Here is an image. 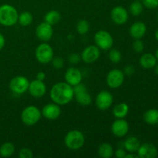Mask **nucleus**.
I'll use <instances>...</instances> for the list:
<instances>
[{
	"label": "nucleus",
	"mask_w": 158,
	"mask_h": 158,
	"mask_svg": "<svg viewBox=\"0 0 158 158\" xmlns=\"http://www.w3.org/2000/svg\"><path fill=\"white\" fill-rule=\"evenodd\" d=\"M15 152V146L12 143L6 142L0 147V156L2 157H9Z\"/></svg>",
	"instance_id": "a878e982"
},
{
	"label": "nucleus",
	"mask_w": 158,
	"mask_h": 158,
	"mask_svg": "<svg viewBox=\"0 0 158 158\" xmlns=\"http://www.w3.org/2000/svg\"><path fill=\"white\" fill-rule=\"evenodd\" d=\"M49 96L53 103L63 106L69 103L74 97L73 89L66 82H59L52 86Z\"/></svg>",
	"instance_id": "f257e3e1"
},
{
	"label": "nucleus",
	"mask_w": 158,
	"mask_h": 158,
	"mask_svg": "<svg viewBox=\"0 0 158 158\" xmlns=\"http://www.w3.org/2000/svg\"><path fill=\"white\" fill-rule=\"evenodd\" d=\"M29 86V80L23 76H16L13 77L9 83V88L11 91L18 95L27 92Z\"/></svg>",
	"instance_id": "0eeeda50"
},
{
	"label": "nucleus",
	"mask_w": 158,
	"mask_h": 158,
	"mask_svg": "<svg viewBox=\"0 0 158 158\" xmlns=\"http://www.w3.org/2000/svg\"><path fill=\"white\" fill-rule=\"evenodd\" d=\"M42 117L41 110L35 106H28L21 114V120L26 126H33L40 121Z\"/></svg>",
	"instance_id": "20e7f679"
},
{
	"label": "nucleus",
	"mask_w": 158,
	"mask_h": 158,
	"mask_svg": "<svg viewBox=\"0 0 158 158\" xmlns=\"http://www.w3.org/2000/svg\"><path fill=\"white\" fill-rule=\"evenodd\" d=\"M51 63H52V66H53L55 69H61V68L63 67L64 66V60L62 57L60 56H56V57H53L52 60H51Z\"/></svg>",
	"instance_id": "2f4dec72"
},
{
	"label": "nucleus",
	"mask_w": 158,
	"mask_h": 158,
	"mask_svg": "<svg viewBox=\"0 0 158 158\" xmlns=\"http://www.w3.org/2000/svg\"><path fill=\"white\" fill-rule=\"evenodd\" d=\"M61 19V14L56 10H51L45 15L44 22L51 26L56 25Z\"/></svg>",
	"instance_id": "393cba45"
},
{
	"label": "nucleus",
	"mask_w": 158,
	"mask_h": 158,
	"mask_svg": "<svg viewBox=\"0 0 158 158\" xmlns=\"http://www.w3.org/2000/svg\"><path fill=\"white\" fill-rule=\"evenodd\" d=\"M100 50L96 45H90L85 48L81 53V60L86 63H93L98 60Z\"/></svg>",
	"instance_id": "9d476101"
},
{
	"label": "nucleus",
	"mask_w": 158,
	"mask_h": 158,
	"mask_svg": "<svg viewBox=\"0 0 158 158\" xmlns=\"http://www.w3.org/2000/svg\"><path fill=\"white\" fill-rule=\"evenodd\" d=\"M155 38H156V40H157L158 41V29H157V31L155 32Z\"/></svg>",
	"instance_id": "37998d69"
},
{
	"label": "nucleus",
	"mask_w": 158,
	"mask_h": 158,
	"mask_svg": "<svg viewBox=\"0 0 158 158\" xmlns=\"http://www.w3.org/2000/svg\"><path fill=\"white\" fill-rule=\"evenodd\" d=\"M46 73H45L44 72H43V71H41V72H39L38 73L36 74V80H41V81H44L45 79H46Z\"/></svg>",
	"instance_id": "58836bf2"
},
{
	"label": "nucleus",
	"mask_w": 158,
	"mask_h": 158,
	"mask_svg": "<svg viewBox=\"0 0 158 158\" xmlns=\"http://www.w3.org/2000/svg\"><path fill=\"white\" fill-rule=\"evenodd\" d=\"M53 35L52 26L48 24L46 22L40 23L35 29V35L40 40L43 42H48L51 40Z\"/></svg>",
	"instance_id": "f8f14e48"
},
{
	"label": "nucleus",
	"mask_w": 158,
	"mask_h": 158,
	"mask_svg": "<svg viewBox=\"0 0 158 158\" xmlns=\"http://www.w3.org/2000/svg\"><path fill=\"white\" fill-rule=\"evenodd\" d=\"M143 120L148 124L155 125L158 123V110L150 109L143 114Z\"/></svg>",
	"instance_id": "b1692460"
},
{
	"label": "nucleus",
	"mask_w": 158,
	"mask_h": 158,
	"mask_svg": "<svg viewBox=\"0 0 158 158\" xmlns=\"http://www.w3.org/2000/svg\"><path fill=\"white\" fill-rule=\"evenodd\" d=\"M35 56L38 62L43 64L50 63L54 57V52L52 48L46 42L41 43L35 49Z\"/></svg>",
	"instance_id": "39448f33"
},
{
	"label": "nucleus",
	"mask_w": 158,
	"mask_h": 158,
	"mask_svg": "<svg viewBox=\"0 0 158 158\" xmlns=\"http://www.w3.org/2000/svg\"><path fill=\"white\" fill-rule=\"evenodd\" d=\"M114 154H115L116 157L117 158H125L127 154V151L125 149H123V148H118Z\"/></svg>",
	"instance_id": "4c0bfd02"
},
{
	"label": "nucleus",
	"mask_w": 158,
	"mask_h": 158,
	"mask_svg": "<svg viewBox=\"0 0 158 158\" xmlns=\"http://www.w3.org/2000/svg\"><path fill=\"white\" fill-rule=\"evenodd\" d=\"M129 11L131 15L134 16H138L143 12V5L140 2V1H134L130 5Z\"/></svg>",
	"instance_id": "cd10ccee"
},
{
	"label": "nucleus",
	"mask_w": 158,
	"mask_h": 158,
	"mask_svg": "<svg viewBox=\"0 0 158 158\" xmlns=\"http://www.w3.org/2000/svg\"><path fill=\"white\" fill-rule=\"evenodd\" d=\"M81 60V56L77 53H71L68 56V61L71 64H77Z\"/></svg>",
	"instance_id": "f704fd0d"
},
{
	"label": "nucleus",
	"mask_w": 158,
	"mask_h": 158,
	"mask_svg": "<svg viewBox=\"0 0 158 158\" xmlns=\"http://www.w3.org/2000/svg\"><path fill=\"white\" fill-rule=\"evenodd\" d=\"M82 79H83L82 73L77 68H69L65 73V80L68 84L72 86L81 83Z\"/></svg>",
	"instance_id": "dca6fc26"
},
{
	"label": "nucleus",
	"mask_w": 158,
	"mask_h": 158,
	"mask_svg": "<svg viewBox=\"0 0 158 158\" xmlns=\"http://www.w3.org/2000/svg\"><path fill=\"white\" fill-rule=\"evenodd\" d=\"M110 17L112 21L117 25H123L127 22L129 19V14L127 10L123 6H116L113 8L110 12Z\"/></svg>",
	"instance_id": "ddd939ff"
},
{
	"label": "nucleus",
	"mask_w": 158,
	"mask_h": 158,
	"mask_svg": "<svg viewBox=\"0 0 158 158\" xmlns=\"http://www.w3.org/2000/svg\"><path fill=\"white\" fill-rule=\"evenodd\" d=\"M95 45L100 49L108 50L114 45V38L109 32L105 30H99L94 35Z\"/></svg>",
	"instance_id": "423d86ee"
},
{
	"label": "nucleus",
	"mask_w": 158,
	"mask_h": 158,
	"mask_svg": "<svg viewBox=\"0 0 158 158\" xmlns=\"http://www.w3.org/2000/svg\"><path fill=\"white\" fill-rule=\"evenodd\" d=\"M133 49L137 53L143 52V49H144V43L140 40V39L135 40V41L133 43Z\"/></svg>",
	"instance_id": "7c9ffc66"
},
{
	"label": "nucleus",
	"mask_w": 158,
	"mask_h": 158,
	"mask_svg": "<svg viewBox=\"0 0 158 158\" xmlns=\"http://www.w3.org/2000/svg\"><path fill=\"white\" fill-rule=\"evenodd\" d=\"M5 45H6V40H5L4 35L0 33V50H2L4 48Z\"/></svg>",
	"instance_id": "ea45409f"
},
{
	"label": "nucleus",
	"mask_w": 158,
	"mask_h": 158,
	"mask_svg": "<svg viewBox=\"0 0 158 158\" xmlns=\"http://www.w3.org/2000/svg\"><path fill=\"white\" fill-rule=\"evenodd\" d=\"M98 155L102 158H110L114 155V148L112 145L108 143H103L97 149Z\"/></svg>",
	"instance_id": "4be33fe9"
},
{
	"label": "nucleus",
	"mask_w": 158,
	"mask_h": 158,
	"mask_svg": "<svg viewBox=\"0 0 158 158\" xmlns=\"http://www.w3.org/2000/svg\"><path fill=\"white\" fill-rule=\"evenodd\" d=\"M123 73L125 76L131 77V76L134 75V73H135V68H134V66L133 65H127L123 68Z\"/></svg>",
	"instance_id": "c9c22d12"
},
{
	"label": "nucleus",
	"mask_w": 158,
	"mask_h": 158,
	"mask_svg": "<svg viewBox=\"0 0 158 158\" xmlns=\"http://www.w3.org/2000/svg\"><path fill=\"white\" fill-rule=\"evenodd\" d=\"M154 67H155L154 68V72H155V73L158 76V64H156V66H154Z\"/></svg>",
	"instance_id": "79ce46f5"
},
{
	"label": "nucleus",
	"mask_w": 158,
	"mask_h": 158,
	"mask_svg": "<svg viewBox=\"0 0 158 158\" xmlns=\"http://www.w3.org/2000/svg\"><path fill=\"white\" fill-rule=\"evenodd\" d=\"M124 149L128 152H137L140 146V142L136 137H129L124 140L123 143Z\"/></svg>",
	"instance_id": "412c9836"
},
{
	"label": "nucleus",
	"mask_w": 158,
	"mask_h": 158,
	"mask_svg": "<svg viewBox=\"0 0 158 158\" xmlns=\"http://www.w3.org/2000/svg\"><path fill=\"white\" fill-rule=\"evenodd\" d=\"M33 21V16L32 13L29 12H23L22 13L19 14L18 23L22 26H28L32 24Z\"/></svg>",
	"instance_id": "bb28decb"
},
{
	"label": "nucleus",
	"mask_w": 158,
	"mask_h": 158,
	"mask_svg": "<svg viewBox=\"0 0 158 158\" xmlns=\"http://www.w3.org/2000/svg\"><path fill=\"white\" fill-rule=\"evenodd\" d=\"M29 94L34 98H41L46 94V86L44 82L39 80H34L29 82Z\"/></svg>",
	"instance_id": "2eb2a0df"
},
{
	"label": "nucleus",
	"mask_w": 158,
	"mask_h": 158,
	"mask_svg": "<svg viewBox=\"0 0 158 158\" xmlns=\"http://www.w3.org/2000/svg\"><path fill=\"white\" fill-rule=\"evenodd\" d=\"M135 1H142V0H135Z\"/></svg>",
	"instance_id": "a18cd8bd"
},
{
	"label": "nucleus",
	"mask_w": 158,
	"mask_h": 158,
	"mask_svg": "<svg viewBox=\"0 0 158 158\" xmlns=\"http://www.w3.org/2000/svg\"><path fill=\"white\" fill-rule=\"evenodd\" d=\"M110 60L114 63H120L122 59V54L120 50L117 49H111L108 55Z\"/></svg>",
	"instance_id": "c756f323"
},
{
	"label": "nucleus",
	"mask_w": 158,
	"mask_h": 158,
	"mask_svg": "<svg viewBox=\"0 0 158 158\" xmlns=\"http://www.w3.org/2000/svg\"><path fill=\"white\" fill-rule=\"evenodd\" d=\"M73 93L74 94H78V93L83 92V91H86V87L84 84H83L82 83H78V84L75 85V86H73Z\"/></svg>",
	"instance_id": "e433bc0d"
},
{
	"label": "nucleus",
	"mask_w": 158,
	"mask_h": 158,
	"mask_svg": "<svg viewBox=\"0 0 158 158\" xmlns=\"http://www.w3.org/2000/svg\"><path fill=\"white\" fill-rule=\"evenodd\" d=\"M42 116L49 120H54L58 119L61 115L60 106L56 103H50L45 105L41 110Z\"/></svg>",
	"instance_id": "9b49d317"
},
{
	"label": "nucleus",
	"mask_w": 158,
	"mask_h": 158,
	"mask_svg": "<svg viewBox=\"0 0 158 158\" xmlns=\"http://www.w3.org/2000/svg\"><path fill=\"white\" fill-rule=\"evenodd\" d=\"M129 113V106L124 102L119 103L113 109V114L117 119H123Z\"/></svg>",
	"instance_id": "aec40b11"
},
{
	"label": "nucleus",
	"mask_w": 158,
	"mask_h": 158,
	"mask_svg": "<svg viewBox=\"0 0 158 158\" xmlns=\"http://www.w3.org/2000/svg\"><path fill=\"white\" fill-rule=\"evenodd\" d=\"M140 64L144 69H152L157 64V58L151 53H145L140 58Z\"/></svg>",
	"instance_id": "6ab92c4d"
},
{
	"label": "nucleus",
	"mask_w": 158,
	"mask_h": 158,
	"mask_svg": "<svg viewBox=\"0 0 158 158\" xmlns=\"http://www.w3.org/2000/svg\"><path fill=\"white\" fill-rule=\"evenodd\" d=\"M142 3L145 7L150 9H157L158 7V0H142Z\"/></svg>",
	"instance_id": "72a5a7b5"
},
{
	"label": "nucleus",
	"mask_w": 158,
	"mask_h": 158,
	"mask_svg": "<svg viewBox=\"0 0 158 158\" xmlns=\"http://www.w3.org/2000/svg\"><path fill=\"white\" fill-rule=\"evenodd\" d=\"M19 13L16 9L9 4L0 6V24L5 26H12L18 23Z\"/></svg>",
	"instance_id": "f03ea898"
},
{
	"label": "nucleus",
	"mask_w": 158,
	"mask_h": 158,
	"mask_svg": "<svg viewBox=\"0 0 158 158\" xmlns=\"http://www.w3.org/2000/svg\"><path fill=\"white\" fill-rule=\"evenodd\" d=\"M19 157L20 158H32L33 153L29 148H22L19 152Z\"/></svg>",
	"instance_id": "473e14b6"
},
{
	"label": "nucleus",
	"mask_w": 158,
	"mask_h": 158,
	"mask_svg": "<svg viewBox=\"0 0 158 158\" xmlns=\"http://www.w3.org/2000/svg\"><path fill=\"white\" fill-rule=\"evenodd\" d=\"M77 32L80 35H85L89 30V23L87 20L81 19L77 24Z\"/></svg>",
	"instance_id": "c85d7f7f"
},
{
	"label": "nucleus",
	"mask_w": 158,
	"mask_h": 158,
	"mask_svg": "<svg viewBox=\"0 0 158 158\" xmlns=\"http://www.w3.org/2000/svg\"><path fill=\"white\" fill-rule=\"evenodd\" d=\"M125 158H139V157L137 154H134V153L129 152L128 154H127Z\"/></svg>",
	"instance_id": "a19ab883"
},
{
	"label": "nucleus",
	"mask_w": 158,
	"mask_h": 158,
	"mask_svg": "<svg viewBox=\"0 0 158 158\" xmlns=\"http://www.w3.org/2000/svg\"><path fill=\"white\" fill-rule=\"evenodd\" d=\"M66 148L72 151H77L83 148L85 143V137L83 133L77 130L69 131L64 137Z\"/></svg>",
	"instance_id": "7ed1b4c3"
},
{
	"label": "nucleus",
	"mask_w": 158,
	"mask_h": 158,
	"mask_svg": "<svg viewBox=\"0 0 158 158\" xmlns=\"http://www.w3.org/2000/svg\"><path fill=\"white\" fill-rule=\"evenodd\" d=\"M157 20H158V15H157Z\"/></svg>",
	"instance_id": "49530a36"
},
{
	"label": "nucleus",
	"mask_w": 158,
	"mask_h": 158,
	"mask_svg": "<svg viewBox=\"0 0 158 158\" xmlns=\"http://www.w3.org/2000/svg\"><path fill=\"white\" fill-rule=\"evenodd\" d=\"M74 97L77 103L82 106H89L92 103V97L87 91H83L74 94Z\"/></svg>",
	"instance_id": "5701e85b"
},
{
	"label": "nucleus",
	"mask_w": 158,
	"mask_h": 158,
	"mask_svg": "<svg viewBox=\"0 0 158 158\" xmlns=\"http://www.w3.org/2000/svg\"><path fill=\"white\" fill-rule=\"evenodd\" d=\"M137 152L140 158H154L157 156V148L153 143H150L140 144Z\"/></svg>",
	"instance_id": "f3484780"
},
{
	"label": "nucleus",
	"mask_w": 158,
	"mask_h": 158,
	"mask_svg": "<svg viewBox=\"0 0 158 158\" xmlns=\"http://www.w3.org/2000/svg\"><path fill=\"white\" fill-rule=\"evenodd\" d=\"M124 79L125 75L123 71L118 69H114L108 73L106 80L110 88L117 89L123 85Z\"/></svg>",
	"instance_id": "6e6552de"
},
{
	"label": "nucleus",
	"mask_w": 158,
	"mask_h": 158,
	"mask_svg": "<svg viewBox=\"0 0 158 158\" xmlns=\"http://www.w3.org/2000/svg\"><path fill=\"white\" fill-rule=\"evenodd\" d=\"M155 56H156V58H157V60H158V49H157V51H156Z\"/></svg>",
	"instance_id": "c03bdc74"
},
{
	"label": "nucleus",
	"mask_w": 158,
	"mask_h": 158,
	"mask_svg": "<svg viewBox=\"0 0 158 158\" xmlns=\"http://www.w3.org/2000/svg\"><path fill=\"white\" fill-rule=\"evenodd\" d=\"M130 126L127 120L123 119H117L114 120L111 126V131L113 134L117 137H123L129 132Z\"/></svg>",
	"instance_id": "4468645a"
},
{
	"label": "nucleus",
	"mask_w": 158,
	"mask_h": 158,
	"mask_svg": "<svg viewBox=\"0 0 158 158\" xmlns=\"http://www.w3.org/2000/svg\"><path fill=\"white\" fill-rule=\"evenodd\" d=\"M114 97L109 91L102 90L96 97V106L100 110H106L113 104Z\"/></svg>",
	"instance_id": "1a4fd4ad"
},
{
	"label": "nucleus",
	"mask_w": 158,
	"mask_h": 158,
	"mask_svg": "<svg viewBox=\"0 0 158 158\" xmlns=\"http://www.w3.org/2000/svg\"><path fill=\"white\" fill-rule=\"evenodd\" d=\"M147 32V26L143 22H136L130 28V35L135 40L141 39Z\"/></svg>",
	"instance_id": "a211bd4d"
}]
</instances>
